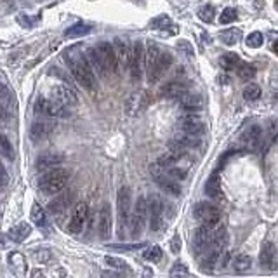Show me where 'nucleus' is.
<instances>
[{
	"label": "nucleus",
	"instance_id": "f257e3e1",
	"mask_svg": "<svg viewBox=\"0 0 278 278\" xmlns=\"http://www.w3.org/2000/svg\"><path fill=\"white\" fill-rule=\"evenodd\" d=\"M63 58H65L66 65H68V70L71 71L75 80H77L85 91H89V92L96 91V75H94V71H92L89 61L85 59V56L77 51H68Z\"/></svg>",
	"mask_w": 278,
	"mask_h": 278
},
{
	"label": "nucleus",
	"instance_id": "f03ea898",
	"mask_svg": "<svg viewBox=\"0 0 278 278\" xmlns=\"http://www.w3.org/2000/svg\"><path fill=\"white\" fill-rule=\"evenodd\" d=\"M70 172L66 169H49L44 176L38 179V190L44 195H58L68 184Z\"/></svg>",
	"mask_w": 278,
	"mask_h": 278
},
{
	"label": "nucleus",
	"instance_id": "7ed1b4c3",
	"mask_svg": "<svg viewBox=\"0 0 278 278\" xmlns=\"http://www.w3.org/2000/svg\"><path fill=\"white\" fill-rule=\"evenodd\" d=\"M132 212V195L131 188L122 186L117 193V217H118V237L124 233L125 226L129 224V217Z\"/></svg>",
	"mask_w": 278,
	"mask_h": 278
},
{
	"label": "nucleus",
	"instance_id": "20e7f679",
	"mask_svg": "<svg viewBox=\"0 0 278 278\" xmlns=\"http://www.w3.org/2000/svg\"><path fill=\"white\" fill-rule=\"evenodd\" d=\"M143 63H144V47L143 42L136 40L131 45V51H129V61L127 68L131 71V78L134 82H139L143 77Z\"/></svg>",
	"mask_w": 278,
	"mask_h": 278
},
{
	"label": "nucleus",
	"instance_id": "39448f33",
	"mask_svg": "<svg viewBox=\"0 0 278 278\" xmlns=\"http://www.w3.org/2000/svg\"><path fill=\"white\" fill-rule=\"evenodd\" d=\"M193 214L202 224L214 228V230H216L221 221V210L214 204H208V202H200V204L195 205Z\"/></svg>",
	"mask_w": 278,
	"mask_h": 278
},
{
	"label": "nucleus",
	"instance_id": "423d86ee",
	"mask_svg": "<svg viewBox=\"0 0 278 278\" xmlns=\"http://www.w3.org/2000/svg\"><path fill=\"white\" fill-rule=\"evenodd\" d=\"M146 221H148V200H146V197L141 195L134 205V212H131V217H129L131 233L134 235V237H138V235L144 230V226H146Z\"/></svg>",
	"mask_w": 278,
	"mask_h": 278
},
{
	"label": "nucleus",
	"instance_id": "0eeeda50",
	"mask_svg": "<svg viewBox=\"0 0 278 278\" xmlns=\"http://www.w3.org/2000/svg\"><path fill=\"white\" fill-rule=\"evenodd\" d=\"M151 176H153L155 183H157L158 186H160L167 195H174V197H179V195H181L179 181L169 176L167 172H165L158 164L151 165Z\"/></svg>",
	"mask_w": 278,
	"mask_h": 278
},
{
	"label": "nucleus",
	"instance_id": "6e6552de",
	"mask_svg": "<svg viewBox=\"0 0 278 278\" xmlns=\"http://www.w3.org/2000/svg\"><path fill=\"white\" fill-rule=\"evenodd\" d=\"M35 111L49 118H61L70 115V108L59 104L52 98H38L37 103H35Z\"/></svg>",
	"mask_w": 278,
	"mask_h": 278
},
{
	"label": "nucleus",
	"instance_id": "1a4fd4ad",
	"mask_svg": "<svg viewBox=\"0 0 278 278\" xmlns=\"http://www.w3.org/2000/svg\"><path fill=\"white\" fill-rule=\"evenodd\" d=\"M148 200V212H150L151 231H158L164 226V202L158 195H150Z\"/></svg>",
	"mask_w": 278,
	"mask_h": 278
},
{
	"label": "nucleus",
	"instance_id": "9d476101",
	"mask_svg": "<svg viewBox=\"0 0 278 278\" xmlns=\"http://www.w3.org/2000/svg\"><path fill=\"white\" fill-rule=\"evenodd\" d=\"M87 216H89V205L85 204V202H78V204L75 205L73 212H71V217H70L68 230L73 235H80L82 231H84Z\"/></svg>",
	"mask_w": 278,
	"mask_h": 278
},
{
	"label": "nucleus",
	"instance_id": "9b49d317",
	"mask_svg": "<svg viewBox=\"0 0 278 278\" xmlns=\"http://www.w3.org/2000/svg\"><path fill=\"white\" fill-rule=\"evenodd\" d=\"M172 65V56L169 52H160L158 59L155 61V65L151 66L150 70H146V75H148V82L150 84H157L165 73H167V70L171 68Z\"/></svg>",
	"mask_w": 278,
	"mask_h": 278
},
{
	"label": "nucleus",
	"instance_id": "f8f14e48",
	"mask_svg": "<svg viewBox=\"0 0 278 278\" xmlns=\"http://www.w3.org/2000/svg\"><path fill=\"white\" fill-rule=\"evenodd\" d=\"M200 144V136L197 134H188V132H181V134L174 136L169 143V150L177 151V153H184L190 148H195Z\"/></svg>",
	"mask_w": 278,
	"mask_h": 278
},
{
	"label": "nucleus",
	"instance_id": "ddd939ff",
	"mask_svg": "<svg viewBox=\"0 0 278 278\" xmlns=\"http://www.w3.org/2000/svg\"><path fill=\"white\" fill-rule=\"evenodd\" d=\"M96 51H98L101 61L104 63V66H106L108 73H115L118 68V61H117V54H115L113 44H110V42H99V44L96 45Z\"/></svg>",
	"mask_w": 278,
	"mask_h": 278
},
{
	"label": "nucleus",
	"instance_id": "4468645a",
	"mask_svg": "<svg viewBox=\"0 0 278 278\" xmlns=\"http://www.w3.org/2000/svg\"><path fill=\"white\" fill-rule=\"evenodd\" d=\"M214 238V228H208L205 224H202L197 231H195V237H193V249L197 254H202L208 249L210 245V242Z\"/></svg>",
	"mask_w": 278,
	"mask_h": 278
},
{
	"label": "nucleus",
	"instance_id": "2eb2a0df",
	"mask_svg": "<svg viewBox=\"0 0 278 278\" xmlns=\"http://www.w3.org/2000/svg\"><path fill=\"white\" fill-rule=\"evenodd\" d=\"M259 261L261 266L264 270H277L278 263H277V247H275L273 242H264L263 247H261V254H259Z\"/></svg>",
	"mask_w": 278,
	"mask_h": 278
},
{
	"label": "nucleus",
	"instance_id": "dca6fc26",
	"mask_svg": "<svg viewBox=\"0 0 278 278\" xmlns=\"http://www.w3.org/2000/svg\"><path fill=\"white\" fill-rule=\"evenodd\" d=\"M52 99L66 108H73L78 104L77 94H75L70 87H66V85H58V87L52 91Z\"/></svg>",
	"mask_w": 278,
	"mask_h": 278
},
{
	"label": "nucleus",
	"instance_id": "f3484780",
	"mask_svg": "<svg viewBox=\"0 0 278 278\" xmlns=\"http://www.w3.org/2000/svg\"><path fill=\"white\" fill-rule=\"evenodd\" d=\"M179 129H181V132L200 136L202 132L205 131V124L202 122V118H198L195 113H188L179 120Z\"/></svg>",
	"mask_w": 278,
	"mask_h": 278
},
{
	"label": "nucleus",
	"instance_id": "a211bd4d",
	"mask_svg": "<svg viewBox=\"0 0 278 278\" xmlns=\"http://www.w3.org/2000/svg\"><path fill=\"white\" fill-rule=\"evenodd\" d=\"M98 230H99V237L103 240L110 238L111 235V210L110 205L104 204L99 210V221H98Z\"/></svg>",
	"mask_w": 278,
	"mask_h": 278
},
{
	"label": "nucleus",
	"instance_id": "6ab92c4d",
	"mask_svg": "<svg viewBox=\"0 0 278 278\" xmlns=\"http://www.w3.org/2000/svg\"><path fill=\"white\" fill-rule=\"evenodd\" d=\"M54 131V124L51 120H40V122H35V124L30 127V138L33 141H44L47 139L49 136L52 134Z\"/></svg>",
	"mask_w": 278,
	"mask_h": 278
},
{
	"label": "nucleus",
	"instance_id": "aec40b11",
	"mask_svg": "<svg viewBox=\"0 0 278 278\" xmlns=\"http://www.w3.org/2000/svg\"><path fill=\"white\" fill-rule=\"evenodd\" d=\"M179 106L183 108L184 111H188V113H195V111H198L202 108V104H204V99H202L200 94H191V92H183V94L179 96Z\"/></svg>",
	"mask_w": 278,
	"mask_h": 278
},
{
	"label": "nucleus",
	"instance_id": "412c9836",
	"mask_svg": "<svg viewBox=\"0 0 278 278\" xmlns=\"http://www.w3.org/2000/svg\"><path fill=\"white\" fill-rule=\"evenodd\" d=\"M65 162V157L61 153H42L37 158V171H47V169H54Z\"/></svg>",
	"mask_w": 278,
	"mask_h": 278
},
{
	"label": "nucleus",
	"instance_id": "4be33fe9",
	"mask_svg": "<svg viewBox=\"0 0 278 278\" xmlns=\"http://www.w3.org/2000/svg\"><path fill=\"white\" fill-rule=\"evenodd\" d=\"M188 91V84H184V82L181 80H171L167 82V84L162 85L160 89V96L162 98H179L183 92Z\"/></svg>",
	"mask_w": 278,
	"mask_h": 278
},
{
	"label": "nucleus",
	"instance_id": "5701e85b",
	"mask_svg": "<svg viewBox=\"0 0 278 278\" xmlns=\"http://www.w3.org/2000/svg\"><path fill=\"white\" fill-rule=\"evenodd\" d=\"M71 202H73V191H68V193L58 195V197H56L54 200L49 204V210H51V214L58 216V214L65 212L66 208L71 205Z\"/></svg>",
	"mask_w": 278,
	"mask_h": 278
},
{
	"label": "nucleus",
	"instance_id": "b1692460",
	"mask_svg": "<svg viewBox=\"0 0 278 278\" xmlns=\"http://www.w3.org/2000/svg\"><path fill=\"white\" fill-rule=\"evenodd\" d=\"M243 141H245L249 150H257L261 141H263V129L259 125H250L243 134Z\"/></svg>",
	"mask_w": 278,
	"mask_h": 278
},
{
	"label": "nucleus",
	"instance_id": "393cba45",
	"mask_svg": "<svg viewBox=\"0 0 278 278\" xmlns=\"http://www.w3.org/2000/svg\"><path fill=\"white\" fill-rule=\"evenodd\" d=\"M85 59L89 61V65H91V68L94 70L96 73L101 75V77H106L108 70H106V66H104V63L101 61V58H99V54H98V51H96V47L87 49V52H85Z\"/></svg>",
	"mask_w": 278,
	"mask_h": 278
},
{
	"label": "nucleus",
	"instance_id": "a878e982",
	"mask_svg": "<svg viewBox=\"0 0 278 278\" xmlns=\"http://www.w3.org/2000/svg\"><path fill=\"white\" fill-rule=\"evenodd\" d=\"M144 101H146V94L144 92H136L131 94L127 99V104H125V110L129 115H138L139 111L144 108Z\"/></svg>",
	"mask_w": 278,
	"mask_h": 278
},
{
	"label": "nucleus",
	"instance_id": "bb28decb",
	"mask_svg": "<svg viewBox=\"0 0 278 278\" xmlns=\"http://www.w3.org/2000/svg\"><path fill=\"white\" fill-rule=\"evenodd\" d=\"M113 49L115 54H117V61L120 63L122 68H127L129 61V51H131V45L124 40V38H115L113 40Z\"/></svg>",
	"mask_w": 278,
	"mask_h": 278
},
{
	"label": "nucleus",
	"instance_id": "cd10ccee",
	"mask_svg": "<svg viewBox=\"0 0 278 278\" xmlns=\"http://www.w3.org/2000/svg\"><path fill=\"white\" fill-rule=\"evenodd\" d=\"M30 233H32V226L26 223H19L9 230L7 237L11 238L12 242H16V243H21L23 240H26V238L30 237Z\"/></svg>",
	"mask_w": 278,
	"mask_h": 278
},
{
	"label": "nucleus",
	"instance_id": "c85d7f7f",
	"mask_svg": "<svg viewBox=\"0 0 278 278\" xmlns=\"http://www.w3.org/2000/svg\"><path fill=\"white\" fill-rule=\"evenodd\" d=\"M205 191H207V195L210 198H219L221 197V181H219V176L217 174H212V176L208 177L207 184H205Z\"/></svg>",
	"mask_w": 278,
	"mask_h": 278
},
{
	"label": "nucleus",
	"instance_id": "c756f323",
	"mask_svg": "<svg viewBox=\"0 0 278 278\" xmlns=\"http://www.w3.org/2000/svg\"><path fill=\"white\" fill-rule=\"evenodd\" d=\"M250 266H252V259L247 254H238L233 259V268L237 273H245L247 270H250Z\"/></svg>",
	"mask_w": 278,
	"mask_h": 278
},
{
	"label": "nucleus",
	"instance_id": "7c9ffc66",
	"mask_svg": "<svg viewBox=\"0 0 278 278\" xmlns=\"http://www.w3.org/2000/svg\"><path fill=\"white\" fill-rule=\"evenodd\" d=\"M240 63H242V59L238 58L237 54H233V52L223 54V58H221V66H223L224 70H228V71H233V70H237Z\"/></svg>",
	"mask_w": 278,
	"mask_h": 278
},
{
	"label": "nucleus",
	"instance_id": "2f4dec72",
	"mask_svg": "<svg viewBox=\"0 0 278 278\" xmlns=\"http://www.w3.org/2000/svg\"><path fill=\"white\" fill-rule=\"evenodd\" d=\"M32 221L37 224V226H40V228H44L45 224H47L45 210L38 204H33V207H32Z\"/></svg>",
	"mask_w": 278,
	"mask_h": 278
},
{
	"label": "nucleus",
	"instance_id": "473e14b6",
	"mask_svg": "<svg viewBox=\"0 0 278 278\" xmlns=\"http://www.w3.org/2000/svg\"><path fill=\"white\" fill-rule=\"evenodd\" d=\"M92 26L89 25H84V23H78V25H73V26H70L68 30L65 32L66 37H82V35H87V33H91Z\"/></svg>",
	"mask_w": 278,
	"mask_h": 278
},
{
	"label": "nucleus",
	"instance_id": "72a5a7b5",
	"mask_svg": "<svg viewBox=\"0 0 278 278\" xmlns=\"http://www.w3.org/2000/svg\"><path fill=\"white\" fill-rule=\"evenodd\" d=\"M235 71H237V75L242 80H250V78H254V75H256V68H254L252 65H249V63H243V61L238 65V68L235 70Z\"/></svg>",
	"mask_w": 278,
	"mask_h": 278
},
{
	"label": "nucleus",
	"instance_id": "f704fd0d",
	"mask_svg": "<svg viewBox=\"0 0 278 278\" xmlns=\"http://www.w3.org/2000/svg\"><path fill=\"white\" fill-rule=\"evenodd\" d=\"M240 38H242V32L238 28H231L221 33V40L226 45H235L237 42H240Z\"/></svg>",
	"mask_w": 278,
	"mask_h": 278
},
{
	"label": "nucleus",
	"instance_id": "c9c22d12",
	"mask_svg": "<svg viewBox=\"0 0 278 278\" xmlns=\"http://www.w3.org/2000/svg\"><path fill=\"white\" fill-rule=\"evenodd\" d=\"M9 263H11V266L16 270V273L25 275V271H26V261H25V257H23V254H19V252L11 254V256H9Z\"/></svg>",
	"mask_w": 278,
	"mask_h": 278
},
{
	"label": "nucleus",
	"instance_id": "e433bc0d",
	"mask_svg": "<svg viewBox=\"0 0 278 278\" xmlns=\"http://www.w3.org/2000/svg\"><path fill=\"white\" fill-rule=\"evenodd\" d=\"M0 157L9 158V160H12V158H14V150H12V144H11V141L7 139V136H4V134H0Z\"/></svg>",
	"mask_w": 278,
	"mask_h": 278
},
{
	"label": "nucleus",
	"instance_id": "4c0bfd02",
	"mask_svg": "<svg viewBox=\"0 0 278 278\" xmlns=\"http://www.w3.org/2000/svg\"><path fill=\"white\" fill-rule=\"evenodd\" d=\"M144 247H146V243L139 242V243H110L108 249L120 250V252H131V250H139V249H144Z\"/></svg>",
	"mask_w": 278,
	"mask_h": 278
},
{
	"label": "nucleus",
	"instance_id": "58836bf2",
	"mask_svg": "<svg viewBox=\"0 0 278 278\" xmlns=\"http://www.w3.org/2000/svg\"><path fill=\"white\" fill-rule=\"evenodd\" d=\"M243 98L247 101H257L261 98V87L256 84H249L245 89H243Z\"/></svg>",
	"mask_w": 278,
	"mask_h": 278
},
{
	"label": "nucleus",
	"instance_id": "ea45409f",
	"mask_svg": "<svg viewBox=\"0 0 278 278\" xmlns=\"http://www.w3.org/2000/svg\"><path fill=\"white\" fill-rule=\"evenodd\" d=\"M214 16H216V9H214L212 5H204V7L198 11V18L204 23H212Z\"/></svg>",
	"mask_w": 278,
	"mask_h": 278
},
{
	"label": "nucleus",
	"instance_id": "a19ab883",
	"mask_svg": "<svg viewBox=\"0 0 278 278\" xmlns=\"http://www.w3.org/2000/svg\"><path fill=\"white\" fill-rule=\"evenodd\" d=\"M237 19H238V12H237V9H233V7H228V9H224V11H223V14L219 16V21H221V25H230V23L237 21Z\"/></svg>",
	"mask_w": 278,
	"mask_h": 278
},
{
	"label": "nucleus",
	"instance_id": "79ce46f5",
	"mask_svg": "<svg viewBox=\"0 0 278 278\" xmlns=\"http://www.w3.org/2000/svg\"><path fill=\"white\" fill-rule=\"evenodd\" d=\"M263 42H264L263 33H261V32H252L249 37H247V47L257 49V47H261V45H263Z\"/></svg>",
	"mask_w": 278,
	"mask_h": 278
},
{
	"label": "nucleus",
	"instance_id": "37998d69",
	"mask_svg": "<svg viewBox=\"0 0 278 278\" xmlns=\"http://www.w3.org/2000/svg\"><path fill=\"white\" fill-rule=\"evenodd\" d=\"M104 263L108 264V266L115 268V270H129L127 263H125L124 259H118V257H113V256H106L104 257Z\"/></svg>",
	"mask_w": 278,
	"mask_h": 278
},
{
	"label": "nucleus",
	"instance_id": "c03bdc74",
	"mask_svg": "<svg viewBox=\"0 0 278 278\" xmlns=\"http://www.w3.org/2000/svg\"><path fill=\"white\" fill-rule=\"evenodd\" d=\"M143 257L146 261H151V263H157V261L162 259V249L160 247H151L150 250H144Z\"/></svg>",
	"mask_w": 278,
	"mask_h": 278
},
{
	"label": "nucleus",
	"instance_id": "a18cd8bd",
	"mask_svg": "<svg viewBox=\"0 0 278 278\" xmlns=\"http://www.w3.org/2000/svg\"><path fill=\"white\" fill-rule=\"evenodd\" d=\"M167 25H171V19L167 18L165 14H162V16H158V18H155L153 21L150 23V26L151 28H155V30H160V28H165Z\"/></svg>",
	"mask_w": 278,
	"mask_h": 278
},
{
	"label": "nucleus",
	"instance_id": "49530a36",
	"mask_svg": "<svg viewBox=\"0 0 278 278\" xmlns=\"http://www.w3.org/2000/svg\"><path fill=\"white\" fill-rule=\"evenodd\" d=\"M7 184H9V174L4 165H2V162H0V188H5Z\"/></svg>",
	"mask_w": 278,
	"mask_h": 278
},
{
	"label": "nucleus",
	"instance_id": "de8ad7c7",
	"mask_svg": "<svg viewBox=\"0 0 278 278\" xmlns=\"http://www.w3.org/2000/svg\"><path fill=\"white\" fill-rule=\"evenodd\" d=\"M190 271H188V268L184 266L183 263H176L174 264V268L171 270V275H188Z\"/></svg>",
	"mask_w": 278,
	"mask_h": 278
},
{
	"label": "nucleus",
	"instance_id": "09e8293b",
	"mask_svg": "<svg viewBox=\"0 0 278 278\" xmlns=\"http://www.w3.org/2000/svg\"><path fill=\"white\" fill-rule=\"evenodd\" d=\"M171 249H172V252L174 254H177L181 250V240H179V237H174L172 238V242H171Z\"/></svg>",
	"mask_w": 278,
	"mask_h": 278
},
{
	"label": "nucleus",
	"instance_id": "8fccbe9b",
	"mask_svg": "<svg viewBox=\"0 0 278 278\" xmlns=\"http://www.w3.org/2000/svg\"><path fill=\"white\" fill-rule=\"evenodd\" d=\"M177 47H179L181 51H184V52H186L188 56H193V49H191V45L188 44L186 40H181L179 44H177Z\"/></svg>",
	"mask_w": 278,
	"mask_h": 278
},
{
	"label": "nucleus",
	"instance_id": "3c124183",
	"mask_svg": "<svg viewBox=\"0 0 278 278\" xmlns=\"http://www.w3.org/2000/svg\"><path fill=\"white\" fill-rule=\"evenodd\" d=\"M273 51H275V52H277V54H278V40H277V42H275V44H273Z\"/></svg>",
	"mask_w": 278,
	"mask_h": 278
},
{
	"label": "nucleus",
	"instance_id": "603ef678",
	"mask_svg": "<svg viewBox=\"0 0 278 278\" xmlns=\"http://www.w3.org/2000/svg\"><path fill=\"white\" fill-rule=\"evenodd\" d=\"M277 7H278V2H277Z\"/></svg>",
	"mask_w": 278,
	"mask_h": 278
},
{
	"label": "nucleus",
	"instance_id": "864d4df0",
	"mask_svg": "<svg viewBox=\"0 0 278 278\" xmlns=\"http://www.w3.org/2000/svg\"><path fill=\"white\" fill-rule=\"evenodd\" d=\"M5 2H9V0H5Z\"/></svg>",
	"mask_w": 278,
	"mask_h": 278
}]
</instances>
